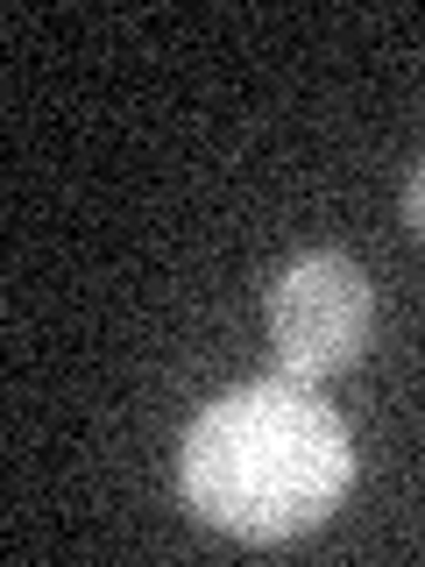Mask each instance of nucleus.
<instances>
[{
  "mask_svg": "<svg viewBox=\"0 0 425 567\" xmlns=\"http://www.w3.org/2000/svg\"><path fill=\"white\" fill-rule=\"evenodd\" d=\"M354 475L348 425L312 383H241L212 398L185 433V496L206 525L235 539H291L341 504Z\"/></svg>",
  "mask_w": 425,
  "mask_h": 567,
  "instance_id": "1",
  "label": "nucleus"
},
{
  "mask_svg": "<svg viewBox=\"0 0 425 567\" xmlns=\"http://www.w3.org/2000/svg\"><path fill=\"white\" fill-rule=\"evenodd\" d=\"M369 319H376V291L354 256L312 248L270 284V348L291 383H319L348 369L369 348Z\"/></svg>",
  "mask_w": 425,
  "mask_h": 567,
  "instance_id": "2",
  "label": "nucleus"
},
{
  "mask_svg": "<svg viewBox=\"0 0 425 567\" xmlns=\"http://www.w3.org/2000/svg\"><path fill=\"white\" fill-rule=\"evenodd\" d=\"M404 220H412V235H425V156H418L412 185H404Z\"/></svg>",
  "mask_w": 425,
  "mask_h": 567,
  "instance_id": "3",
  "label": "nucleus"
}]
</instances>
